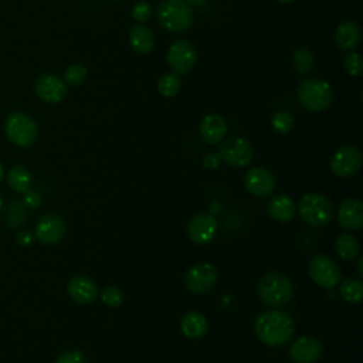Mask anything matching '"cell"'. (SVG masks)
Here are the masks:
<instances>
[{
	"mask_svg": "<svg viewBox=\"0 0 363 363\" xmlns=\"http://www.w3.org/2000/svg\"><path fill=\"white\" fill-rule=\"evenodd\" d=\"M200 135L210 145L220 143L227 135V122L217 113L206 115L200 122Z\"/></svg>",
	"mask_w": 363,
	"mask_h": 363,
	"instance_id": "d6986e66",
	"label": "cell"
},
{
	"mask_svg": "<svg viewBox=\"0 0 363 363\" xmlns=\"http://www.w3.org/2000/svg\"><path fill=\"white\" fill-rule=\"evenodd\" d=\"M16 240H17L18 245H21V247H28V245L33 244L34 235H33L30 231L24 230V231H20V233L17 234V238H16Z\"/></svg>",
	"mask_w": 363,
	"mask_h": 363,
	"instance_id": "8d00e7d4",
	"label": "cell"
},
{
	"mask_svg": "<svg viewBox=\"0 0 363 363\" xmlns=\"http://www.w3.org/2000/svg\"><path fill=\"white\" fill-rule=\"evenodd\" d=\"M159 24L169 33L187 31L194 20L193 9L184 0H163L156 7Z\"/></svg>",
	"mask_w": 363,
	"mask_h": 363,
	"instance_id": "7a4b0ae2",
	"label": "cell"
},
{
	"mask_svg": "<svg viewBox=\"0 0 363 363\" xmlns=\"http://www.w3.org/2000/svg\"><path fill=\"white\" fill-rule=\"evenodd\" d=\"M129 43L136 52L149 54L155 48L156 40L150 28L138 23L129 31Z\"/></svg>",
	"mask_w": 363,
	"mask_h": 363,
	"instance_id": "603a6c76",
	"label": "cell"
},
{
	"mask_svg": "<svg viewBox=\"0 0 363 363\" xmlns=\"http://www.w3.org/2000/svg\"><path fill=\"white\" fill-rule=\"evenodd\" d=\"M101 301L111 308H116L123 302V292L118 286H105L101 291Z\"/></svg>",
	"mask_w": 363,
	"mask_h": 363,
	"instance_id": "4dcf8cb0",
	"label": "cell"
},
{
	"mask_svg": "<svg viewBox=\"0 0 363 363\" xmlns=\"http://www.w3.org/2000/svg\"><path fill=\"white\" fill-rule=\"evenodd\" d=\"M267 211L272 220L278 223H288L295 217L296 207L289 196L279 194L268 201Z\"/></svg>",
	"mask_w": 363,
	"mask_h": 363,
	"instance_id": "44dd1931",
	"label": "cell"
},
{
	"mask_svg": "<svg viewBox=\"0 0 363 363\" xmlns=\"http://www.w3.org/2000/svg\"><path fill=\"white\" fill-rule=\"evenodd\" d=\"M309 277L322 288H333L340 282L342 271L339 265L325 254L315 255L308 264Z\"/></svg>",
	"mask_w": 363,
	"mask_h": 363,
	"instance_id": "9c48e42d",
	"label": "cell"
},
{
	"mask_svg": "<svg viewBox=\"0 0 363 363\" xmlns=\"http://www.w3.org/2000/svg\"><path fill=\"white\" fill-rule=\"evenodd\" d=\"M152 17V7L147 1H138L133 7H132V18L142 24V23H146L149 18Z\"/></svg>",
	"mask_w": 363,
	"mask_h": 363,
	"instance_id": "d6a6232c",
	"label": "cell"
},
{
	"mask_svg": "<svg viewBox=\"0 0 363 363\" xmlns=\"http://www.w3.org/2000/svg\"><path fill=\"white\" fill-rule=\"evenodd\" d=\"M34 91L40 99L48 104H58L67 96V84L54 74H43L34 82Z\"/></svg>",
	"mask_w": 363,
	"mask_h": 363,
	"instance_id": "4fadbf2b",
	"label": "cell"
},
{
	"mask_svg": "<svg viewBox=\"0 0 363 363\" xmlns=\"http://www.w3.org/2000/svg\"><path fill=\"white\" fill-rule=\"evenodd\" d=\"M340 295L349 303H357L363 298V284L360 278H345L340 284Z\"/></svg>",
	"mask_w": 363,
	"mask_h": 363,
	"instance_id": "484cf974",
	"label": "cell"
},
{
	"mask_svg": "<svg viewBox=\"0 0 363 363\" xmlns=\"http://www.w3.org/2000/svg\"><path fill=\"white\" fill-rule=\"evenodd\" d=\"M54 363H86V359L79 350H67L61 353Z\"/></svg>",
	"mask_w": 363,
	"mask_h": 363,
	"instance_id": "836d02e7",
	"label": "cell"
},
{
	"mask_svg": "<svg viewBox=\"0 0 363 363\" xmlns=\"http://www.w3.org/2000/svg\"><path fill=\"white\" fill-rule=\"evenodd\" d=\"M335 251L343 261H352L359 255V251H360L359 240L350 233L339 234L335 240Z\"/></svg>",
	"mask_w": 363,
	"mask_h": 363,
	"instance_id": "cb8c5ba5",
	"label": "cell"
},
{
	"mask_svg": "<svg viewBox=\"0 0 363 363\" xmlns=\"http://www.w3.org/2000/svg\"><path fill=\"white\" fill-rule=\"evenodd\" d=\"M1 208H3V200H1V197H0V211H1Z\"/></svg>",
	"mask_w": 363,
	"mask_h": 363,
	"instance_id": "7bdbcfd3",
	"label": "cell"
},
{
	"mask_svg": "<svg viewBox=\"0 0 363 363\" xmlns=\"http://www.w3.org/2000/svg\"><path fill=\"white\" fill-rule=\"evenodd\" d=\"M343 67L345 71L352 75V77H357L362 74L363 71V60L362 55L359 52H350L343 58Z\"/></svg>",
	"mask_w": 363,
	"mask_h": 363,
	"instance_id": "1f68e13d",
	"label": "cell"
},
{
	"mask_svg": "<svg viewBox=\"0 0 363 363\" xmlns=\"http://www.w3.org/2000/svg\"><path fill=\"white\" fill-rule=\"evenodd\" d=\"M362 31L357 23L354 21H343L336 27L335 41L340 50L352 51L360 44Z\"/></svg>",
	"mask_w": 363,
	"mask_h": 363,
	"instance_id": "ffe728a7",
	"label": "cell"
},
{
	"mask_svg": "<svg viewBox=\"0 0 363 363\" xmlns=\"http://www.w3.org/2000/svg\"><path fill=\"white\" fill-rule=\"evenodd\" d=\"M207 319L197 311H189L180 319V330L189 339L203 337L207 332Z\"/></svg>",
	"mask_w": 363,
	"mask_h": 363,
	"instance_id": "7402d4cb",
	"label": "cell"
},
{
	"mask_svg": "<svg viewBox=\"0 0 363 363\" xmlns=\"http://www.w3.org/2000/svg\"><path fill=\"white\" fill-rule=\"evenodd\" d=\"M67 292L77 303L88 305L96 299L98 286L86 275H74L67 284Z\"/></svg>",
	"mask_w": 363,
	"mask_h": 363,
	"instance_id": "e0dca14e",
	"label": "cell"
},
{
	"mask_svg": "<svg viewBox=\"0 0 363 363\" xmlns=\"http://www.w3.org/2000/svg\"><path fill=\"white\" fill-rule=\"evenodd\" d=\"M88 77V69L85 65L82 64H72L69 65L67 69H65V74H64V81L65 84L68 85H72V86H77V85H81L85 82Z\"/></svg>",
	"mask_w": 363,
	"mask_h": 363,
	"instance_id": "f1b7e54d",
	"label": "cell"
},
{
	"mask_svg": "<svg viewBox=\"0 0 363 363\" xmlns=\"http://www.w3.org/2000/svg\"><path fill=\"white\" fill-rule=\"evenodd\" d=\"M4 179V167H3V164L0 163V182Z\"/></svg>",
	"mask_w": 363,
	"mask_h": 363,
	"instance_id": "60d3db41",
	"label": "cell"
},
{
	"mask_svg": "<svg viewBox=\"0 0 363 363\" xmlns=\"http://www.w3.org/2000/svg\"><path fill=\"white\" fill-rule=\"evenodd\" d=\"M113 1H119V0H113Z\"/></svg>",
	"mask_w": 363,
	"mask_h": 363,
	"instance_id": "ee69618b",
	"label": "cell"
},
{
	"mask_svg": "<svg viewBox=\"0 0 363 363\" xmlns=\"http://www.w3.org/2000/svg\"><path fill=\"white\" fill-rule=\"evenodd\" d=\"M362 258H359V264H357V271H359V277L363 275V271H362Z\"/></svg>",
	"mask_w": 363,
	"mask_h": 363,
	"instance_id": "ab89813d",
	"label": "cell"
},
{
	"mask_svg": "<svg viewBox=\"0 0 363 363\" xmlns=\"http://www.w3.org/2000/svg\"><path fill=\"white\" fill-rule=\"evenodd\" d=\"M166 60L174 74L184 75L194 68L197 62V51L190 41L180 38L169 45Z\"/></svg>",
	"mask_w": 363,
	"mask_h": 363,
	"instance_id": "ba28073f",
	"label": "cell"
},
{
	"mask_svg": "<svg viewBox=\"0 0 363 363\" xmlns=\"http://www.w3.org/2000/svg\"><path fill=\"white\" fill-rule=\"evenodd\" d=\"M294 116L288 111H277L271 118V125L278 133H288L294 126Z\"/></svg>",
	"mask_w": 363,
	"mask_h": 363,
	"instance_id": "f546056e",
	"label": "cell"
},
{
	"mask_svg": "<svg viewBox=\"0 0 363 363\" xmlns=\"http://www.w3.org/2000/svg\"><path fill=\"white\" fill-rule=\"evenodd\" d=\"M298 102L311 112H322L333 102V91L329 82L320 78L303 79L296 88Z\"/></svg>",
	"mask_w": 363,
	"mask_h": 363,
	"instance_id": "3957f363",
	"label": "cell"
},
{
	"mask_svg": "<svg viewBox=\"0 0 363 363\" xmlns=\"http://www.w3.org/2000/svg\"><path fill=\"white\" fill-rule=\"evenodd\" d=\"M218 279L217 269L210 262H199L190 267L183 278L184 286L197 295L211 291Z\"/></svg>",
	"mask_w": 363,
	"mask_h": 363,
	"instance_id": "52a82bcc",
	"label": "cell"
},
{
	"mask_svg": "<svg viewBox=\"0 0 363 363\" xmlns=\"http://www.w3.org/2000/svg\"><path fill=\"white\" fill-rule=\"evenodd\" d=\"M362 167V152L353 145L339 147L330 159V170L339 177H352Z\"/></svg>",
	"mask_w": 363,
	"mask_h": 363,
	"instance_id": "8fae6325",
	"label": "cell"
},
{
	"mask_svg": "<svg viewBox=\"0 0 363 363\" xmlns=\"http://www.w3.org/2000/svg\"><path fill=\"white\" fill-rule=\"evenodd\" d=\"M221 159L218 156V153H207L204 157H203V166L208 170H213V169H217L218 164H220Z\"/></svg>",
	"mask_w": 363,
	"mask_h": 363,
	"instance_id": "d590c367",
	"label": "cell"
},
{
	"mask_svg": "<svg viewBox=\"0 0 363 363\" xmlns=\"http://www.w3.org/2000/svg\"><path fill=\"white\" fill-rule=\"evenodd\" d=\"M289 354L295 363H316L323 354V346L316 337L305 335L292 343Z\"/></svg>",
	"mask_w": 363,
	"mask_h": 363,
	"instance_id": "2e32d148",
	"label": "cell"
},
{
	"mask_svg": "<svg viewBox=\"0 0 363 363\" xmlns=\"http://www.w3.org/2000/svg\"><path fill=\"white\" fill-rule=\"evenodd\" d=\"M292 62H294V67L298 72H308L313 68L315 65V55L308 50V48H296L295 52H294V57H292Z\"/></svg>",
	"mask_w": 363,
	"mask_h": 363,
	"instance_id": "83f0119b",
	"label": "cell"
},
{
	"mask_svg": "<svg viewBox=\"0 0 363 363\" xmlns=\"http://www.w3.org/2000/svg\"><path fill=\"white\" fill-rule=\"evenodd\" d=\"M275 176L265 167H252L245 173L244 186L257 197H267L275 190Z\"/></svg>",
	"mask_w": 363,
	"mask_h": 363,
	"instance_id": "9a60e30c",
	"label": "cell"
},
{
	"mask_svg": "<svg viewBox=\"0 0 363 363\" xmlns=\"http://www.w3.org/2000/svg\"><path fill=\"white\" fill-rule=\"evenodd\" d=\"M4 132L7 139L18 147L31 146L38 136L35 121L24 112L10 113L4 122Z\"/></svg>",
	"mask_w": 363,
	"mask_h": 363,
	"instance_id": "8992f818",
	"label": "cell"
},
{
	"mask_svg": "<svg viewBox=\"0 0 363 363\" xmlns=\"http://www.w3.org/2000/svg\"><path fill=\"white\" fill-rule=\"evenodd\" d=\"M9 186L17 193H26L31 186V174L23 164H14L7 173Z\"/></svg>",
	"mask_w": 363,
	"mask_h": 363,
	"instance_id": "d4e9b609",
	"label": "cell"
},
{
	"mask_svg": "<svg viewBox=\"0 0 363 363\" xmlns=\"http://www.w3.org/2000/svg\"><path fill=\"white\" fill-rule=\"evenodd\" d=\"M157 91L164 98H172L174 95L179 94L180 88H182V81H180V75L174 74V72H166L163 74L159 81H157Z\"/></svg>",
	"mask_w": 363,
	"mask_h": 363,
	"instance_id": "4316f807",
	"label": "cell"
},
{
	"mask_svg": "<svg viewBox=\"0 0 363 363\" xmlns=\"http://www.w3.org/2000/svg\"><path fill=\"white\" fill-rule=\"evenodd\" d=\"M221 208H223V206H221V203L220 201H211L210 203V211H211V214H214V213H220L221 211Z\"/></svg>",
	"mask_w": 363,
	"mask_h": 363,
	"instance_id": "74e56055",
	"label": "cell"
},
{
	"mask_svg": "<svg viewBox=\"0 0 363 363\" xmlns=\"http://www.w3.org/2000/svg\"><path fill=\"white\" fill-rule=\"evenodd\" d=\"M218 156L231 167H244L252 160V147L247 139L235 136L220 146Z\"/></svg>",
	"mask_w": 363,
	"mask_h": 363,
	"instance_id": "30bf717a",
	"label": "cell"
},
{
	"mask_svg": "<svg viewBox=\"0 0 363 363\" xmlns=\"http://www.w3.org/2000/svg\"><path fill=\"white\" fill-rule=\"evenodd\" d=\"M216 233L217 221L208 213H199L189 220L187 235L197 245H204L210 242L214 238Z\"/></svg>",
	"mask_w": 363,
	"mask_h": 363,
	"instance_id": "5bb4252c",
	"label": "cell"
},
{
	"mask_svg": "<svg viewBox=\"0 0 363 363\" xmlns=\"http://www.w3.org/2000/svg\"><path fill=\"white\" fill-rule=\"evenodd\" d=\"M298 211L308 225L323 227L333 217V204L320 193H306L299 199Z\"/></svg>",
	"mask_w": 363,
	"mask_h": 363,
	"instance_id": "5b68a950",
	"label": "cell"
},
{
	"mask_svg": "<svg viewBox=\"0 0 363 363\" xmlns=\"http://www.w3.org/2000/svg\"><path fill=\"white\" fill-rule=\"evenodd\" d=\"M279 3H284V4H289V3H294L295 0H278Z\"/></svg>",
	"mask_w": 363,
	"mask_h": 363,
	"instance_id": "b9f144b4",
	"label": "cell"
},
{
	"mask_svg": "<svg viewBox=\"0 0 363 363\" xmlns=\"http://www.w3.org/2000/svg\"><path fill=\"white\" fill-rule=\"evenodd\" d=\"M258 295L259 298L271 306H284L289 303L294 295V285L288 275L272 271L262 275L258 281Z\"/></svg>",
	"mask_w": 363,
	"mask_h": 363,
	"instance_id": "277c9868",
	"label": "cell"
},
{
	"mask_svg": "<svg viewBox=\"0 0 363 363\" xmlns=\"http://www.w3.org/2000/svg\"><path fill=\"white\" fill-rule=\"evenodd\" d=\"M24 204H26L28 208H37V207L41 204V197H40L35 191L27 190V191L24 193Z\"/></svg>",
	"mask_w": 363,
	"mask_h": 363,
	"instance_id": "e575fe53",
	"label": "cell"
},
{
	"mask_svg": "<svg viewBox=\"0 0 363 363\" xmlns=\"http://www.w3.org/2000/svg\"><path fill=\"white\" fill-rule=\"evenodd\" d=\"M67 233V224L58 214H45L43 216L34 228V237L45 244L54 245L60 242Z\"/></svg>",
	"mask_w": 363,
	"mask_h": 363,
	"instance_id": "7c38bea8",
	"label": "cell"
},
{
	"mask_svg": "<svg viewBox=\"0 0 363 363\" xmlns=\"http://www.w3.org/2000/svg\"><path fill=\"white\" fill-rule=\"evenodd\" d=\"M190 7H200L203 6L207 0H184Z\"/></svg>",
	"mask_w": 363,
	"mask_h": 363,
	"instance_id": "f35d334b",
	"label": "cell"
},
{
	"mask_svg": "<svg viewBox=\"0 0 363 363\" xmlns=\"http://www.w3.org/2000/svg\"><path fill=\"white\" fill-rule=\"evenodd\" d=\"M337 220L345 230H360L363 227V203L359 199L343 200L337 210Z\"/></svg>",
	"mask_w": 363,
	"mask_h": 363,
	"instance_id": "ac0fdd59",
	"label": "cell"
},
{
	"mask_svg": "<svg viewBox=\"0 0 363 363\" xmlns=\"http://www.w3.org/2000/svg\"><path fill=\"white\" fill-rule=\"evenodd\" d=\"M257 337L267 346L279 347L291 340L295 333V322L282 311H265L258 315L255 325Z\"/></svg>",
	"mask_w": 363,
	"mask_h": 363,
	"instance_id": "6da1fadb",
	"label": "cell"
}]
</instances>
